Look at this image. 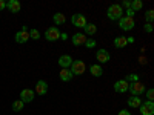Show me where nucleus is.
I'll use <instances>...</instances> for the list:
<instances>
[{"label":"nucleus","mask_w":154,"mask_h":115,"mask_svg":"<svg viewBox=\"0 0 154 115\" xmlns=\"http://www.w3.org/2000/svg\"><path fill=\"white\" fill-rule=\"evenodd\" d=\"M45 38H46L48 42H57L59 38H60V31H59V28H56V26L48 28L46 32H45Z\"/></svg>","instance_id":"20e7f679"},{"label":"nucleus","mask_w":154,"mask_h":115,"mask_svg":"<svg viewBox=\"0 0 154 115\" xmlns=\"http://www.w3.org/2000/svg\"><path fill=\"white\" fill-rule=\"evenodd\" d=\"M89 72H91L94 77H102V74H103V69H102L100 65H93V66H89Z\"/></svg>","instance_id":"aec40b11"},{"label":"nucleus","mask_w":154,"mask_h":115,"mask_svg":"<svg viewBox=\"0 0 154 115\" xmlns=\"http://www.w3.org/2000/svg\"><path fill=\"white\" fill-rule=\"evenodd\" d=\"M20 100L23 103H31L34 100V91H31V89H23L20 92Z\"/></svg>","instance_id":"9b49d317"},{"label":"nucleus","mask_w":154,"mask_h":115,"mask_svg":"<svg viewBox=\"0 0 154 115\" xmlns=\"http://www.w3.org/2000/svg\"><path fill=\"white\" fill-rule=\"evenodd\" d=\"M128 91L131 92L133 97H140V95L145 92V84H143V83H140V81L130 83V86H128Z\"/></svg>","instance_id":"7ed1b4c3"},{"label":"nucleus","mask_w":154,"mask_h":115,"mask_svg":"<svg viewBox=\"0 0 154 115\" xmlns=\"http://www.w3.org/2000/svg\"><path fill=\"white\" fill-rule=\"evenodd\" d=\"M139 60H140V63H142V65H146V58H143V57H140Z\"/></svg>","instance_id":"c9c22d12"},{"label":"nucleus","mask_w":154,"mask_h":115,"mask_svg":"<svg viewBox=\"0 0 154 115\" xmlns=\"http://www.w3.org/2000/svg\"><path fill=\"white\" fill-rule=\"evenodd\" d=\"M119 115H131V112H130V111H126V109H120Z\"/></svg>","instance_id":"7c9ffc66"},{"label":"nucleus","mask_w":154,"mask_h":115,"mask_svg":"<svg viewBox=\"0 0 154 115\" xmlns=\"http://www.w3.org/2000/svg\"><path fill=\"white\" fill-rule=\"evenodd\" d=\"M145 19H146V22H148V23H151V22H152V19H154V11H152V9H149V11H146V12H145Z\"/></svg>","instance_id":"a878e982"},{"label":"nucleus","mask_w":154,"mask_h":115,"mask_svg":"<svg viewBox=\"0 0 154 115\" xmlns=\"http://www.w3.org/2000/svg\"><path fill=\"white\" fill-rule=\"evenodd\" d=\"M139 109H140V114L142 115H154V103L152 101H145V103H142L139 106Z\"/></svg>","instance_id":"423d86ee"},{"label":"nucleus","mask_w":154,"mask_h":115,"mask_svg":"<svg viewBox=\"0 0 154 115\" xmlns=\"http://www.w3.org/2000/svg\"><path fill=\"white\" fill-rule=\"evenodd\" d=\"M126 45H128V42H126V37L120 35V37H116V38H114V46L117 48V49H123Z\"/></svg>","instance_id":"f3484780"},{"label":"nucleus","mask_w":154,"mask_h":115,"mask_svg":"<svg viewBox=\"0 0 154 115\" xmlns=\"http://www.w3.org/2000/svg\"><path fill=\"white\" fill-rule=\"evenodd\" d=\"M140 105H142V98H140V97L128 98V106H130V108H139Z\"/></svg>","instance_id":"6ab92c4d"},{"label":"nucleus","mask_w":154,"mask_h":115,"mask_svg":"<svg viewBox=\"0 0 154 115\" xmlns=\"http://www.w3.org/2000/svg\"><path fill=\"white\" fill-rule=\"evenodd\" d=\"M96 58H97V61H100V63H108L109 58H111V55H109V52H108L106 49H97Z\"/></svg>","instance_id":"9d476101"},{"label":"nucleus","mask_w":154,"mask_h":115,"mask_svg":"<svg viewBox=\"0 0 154 115\" xmlns=\"http://www.w3.org/2000/svg\"><path fill=\"white\" fill-rule=\"evenodd\" d=\"M85 46L86 48H96V40H93V38H86Z\"/></svg>","instance_id":"bb28decb"},{"label":"nucleus","mask_w":154,"mask_h":115,"mask_svg":"<svg viewBox=\"0 0 154 115\" xmlns=\"http://www.w3.org/2000/svg\"><path fill=\"white\" fill-rule=\"evenodd\" d=\"M6 8L11 12H19L22 9V5H20L19 0H9V3H6Z\"/></svg>","instance_id":"2eb2a0df"},{"label":"nucleus","mask_w":154,"mask_h":115,"mask_svg":"<svg viewBox=\"0 0 154 115\" xmlns=\"http://www.w3.org/2000/svg\"><path fill=\"white\" fill-rule=\"evenodd\" d=\"M71 22H72V25L74 26H77V28H85L86 26V17L83 16V14H74L72 17H71Z\"/></svg>","instance_id":"6e6552de"},{"label":"nucleus","mask_w":154,"mask_h":115,"mask_svg":"<svg viewBox=\"0 0 154 115\" xmlns=\"http://www.w3.org/2000/svg\"><path fill=\"white\" fill-rule=\"evenodd\" d=\"M143 8V3H142V0H133L131 2V9L136 12V11H140Z\"/></svg>","instance_id":"4be33fe9"},{"label":"nucleus","mask_w":154,"mask_h":115,"mask_svg":"<svg viewBox=\"0 0 154 115\" xmlns=\"http://www.w3.org/2000/svg\"><path fill=\"white\" fill-rule=\"evenodd\" d=\"M106 16L109 20H120L123 17V8L120 5H111L106 11Z\"/></svg>","instance_id":"f257e3e1"},{"label":"nucleus","mask_w":154,"mask_h":115,"mask_svg":"<svg viewBox=\"0 0 154 115\" xmlns=\"http://www.w3.org/2000/svg\"><path fill=\"white\" fill-rule=\"evenodd\" d=\"M146 98H148V101H152V98H154V89H148V91H146Z\"/></svg>","instance_id":"cd10ccee"},{"label":"nucleus","mask_w":154,"mask_h":115,"mask_svg":"<svg viewBox=\"0 0 154 115\" xmlns=\"http://www.w3.org/2000/svg\"><path fill=\"white\" fill-rule=\"evenodd\" d=\"M72 61H74V60H72L71 55H68V54L59 57V65L62 66V69H68V68L71 66V63H72Z\"/></svg>","instance_id":"ddd939ff"},{"label":"nucleus","mask_w":154,"mask_h":115,"mask_svg":"<svg viewBox=\"0 0 154 115\" xmlns=\"http://www.w3.org/2000/svg\"><path fill=\"white\" fill-rule=\"evenodd\" d=\"M128 86H130V83H128L125 78L117 80V81L114 83V91L117 92V94H125L128 91Z\"/></svg>","instance_id":"1a4fd4ad"},{"label":"nucleus","mask_w":154,"mask_h":115,"mask_svg":"<svg viewBox=\"0 0 154 115\" xmlns=\"http://www.w3.org/2000/svg\"><path fill=\"white\" fill-rule=\"evenodd\" d=\"M5 8H6V2H5V0H0V11L5 9Z\"/></svg>","instance_id":"2f4dec72"},{"label":"nucleus","mask_w":154,"mask_h":115,"mask_svg":"<svg viewBox=\"0 0 154 115\" xmlns=\"http://www.w3.org/2000/svg\"><path fill=\"white\" fill-rule=\"evenodd\" d=\"M28 32H29V38H32V40H38V38H40V32L37 29H31Z\"/></svg>","instance_id":"393cba45"},{"label":"nucleus","mask_w":154,"mask_h":115,"mask_svg":"<svg viewBox=\"0 0 154 115\" xmlns=\"http://www.w3.org/2000/svg\"><path fill=\"white\" fill-rule=\"evenodd\" d=\"M126 42L128 43H134V37H126Z\"/></svg>","instance_id":"f704fd0d"},{"label":"nucleus","mask_w":154,"mask_h":115,"mask_svg":"<svg viewBox=\"0 0 154 115\" xmlns=\"http://www.w3.org/2000/svg\"><path fill=\"white\" fill-rule=\"evenodd\" d=\"M46 92H48V84H46V81L38 80L37 84H35V94H37V95H45Z\"/></svg>","instance_id":"4468645a"},{"label":"nucleus","mask_w":154,"mask_h":115,"mask_svg":"<svg viewBox=\"0 0 154 115\" xmlns=\"http://www.w3.org/2000/svg\"><path fill=\"white\" fill-rule=\"evenodd\" d=\"M69 68H71L69 71L72 72V75H82L86 71V65H85V61H82V60H74Z\"/></svg>","instance_id":"f03ea898"},{"label":"nucleus","mask_w":154,"mask_h":115,"mask_svg":"<svg viewBox=\"0 0 154 115\" xmlns=\"http://www.w3.org/2000/svg\"><path fill=\"white\" fill-rule=\"evenodd\" d=\"M71 40H72V45H74V46H82V45H85V42H86V37H85L83 32H77V34L72 35Z\"/></svg>","instance_id":"f8f14e48"},{"label":"nucleus","mask_w":154,"mask_h":115,"mask_svg":"<svg viewBox=\"0 0 154 115\" xmlns=\"http://www.w3.org/2000/svg\"><path fill=\"white\" fill-rule=\"evenodd\" d=\"M60 38L62 40H68V34L66 32H60Z\"/></svg>","instance_id":"473e14b6"},{"label":"nucleus","mask_w":154,"mask_h":115,"mask_svg":"<svg viewBox=\"0 0 154 115\" xmlns=\"http://www.w3.org/2000/svg\"><path fill=\"white\" fill-rule=\"evenodd\" d=\"M134 19H131V17H122L120 20H119V26H120V29H123V31H131L133 28H134Z\"/></svg>","instance_id":"39448f33"},{"label":"nucleus","mask_w":154,"mask_h":115,"mask_svg":"<svg viewBox=\"0 0 154 115\" xmlns=\"http://www.w3.org/2000/svg\"><path fill=\"white\" fill-rule=\"evenodd\" d=\"M23 106H25V103H23L22 100H16L14 103H12V111H14V112H19V111L23 109Z\"/></svg>","instance_id":"5701e85b"},{"label":"nucleus","mask_w":154,"mask_h":115,"mask_svg":"<svg viewBox=\"0 0 154 115\" xmlns=\"http://www.w3.org/2000/svg\"><path fill=\"white\" fill-rule=\"evenodd\" d=\"M83 31H85L86 35H96V32H97V26H96L94 23H86V26L83 28Z\"/></svg>","instance_id":"a211bd4d"},{"label":"nucleus","mask_w":154,"mask_h":115,"mask_svg":"<svg viewBox=\"0 0 154 115\" xmlns=\"http://www.w3.org/2000/svg\"><path fill=\"white\" fill-rule=\"evenodd\" d=\"M143 28H145V31H146V32H152V25H151V23H146Z\"/></svg>","instance_id":"c756f323"},{"label":"nucleus","mask_w":154,"mask_h":115,"mask_svg":"<svg viewBox=\"0 0 154 115\" xmlns=\"http://www.w3.org/2000/svg\"><path fill=\"white\" fill-rule=\"evenodd\" d=\"M53 20H54V23H56V25H65L66 17L63 16L62 12H56V14L53 16Z\"/></svg>","instance_id":"412c9836"},{"label":"nucleus","mask_w":154,"mask_h":115,"mask_svg":"<svg viewBox=\"0 0 154 115\" xmlns=\"http://www.w3.org/2000/svg\"><path fill=\"white\" fill-rule=\"evenodd\" d=\"M122 5H123L125 8H131V2H130V0H125V2H123Z\"/></svg>","instance_id":"72a5a7b5"},{"label":"nucleus","mask_w":154,"mask_h":115,"mask_svg":"<svg viewBox=\"0 0 154 115\" xmlns=\"http://www.w3.org/2000/svg\"><path fill=\"white\" fill-rule=\"evenodd\" d=\"M125 80L130 81V83H136V81H139V75L137 74H128Z\"/></svg>","instance_id":"b1692460"},{"label":"nucleus","mask_w":154,"mask_h":115,"mask_svg":"<svg viewBox=\"0 0 154 115\" xmlns=\"http://www.w3.org/2000/svg\"><path fill=\"white\" fill-rule=\"evenodd\" d=\"M59 77H60V80L62 81H71V78H72V72L69 71V69H62L60 72H59Z\"/></svg>","instance_id":"dca6fc26"},{"label":"nucleus","mask_w":154,"mask_h":115,"mask_svg":"<svg viewBox=\"0 0 154 115\" xmlns=\"http://www.w3.org/2000/svg\"><path fill=\"white\" fill-rule=\"evenodd\" d=\"M125 14H126L125 17H131V19H133V17H134V14H136V12H134V11H133L131 8H128V9L125 11Z\"/></svg>","instance_id":"c85d7f7f"},{"label":"nucleus","mask_w":154,"mask_h":115,"mask_svg":"<svg viewBox=\"0 0 154 115\" xmlns=\"http://www.w3.org/2000/svg\"><path fill=\"white\" fill-rule=\"evenodd\" d=\"M29 40V32H28V26H22V31H19L16 34V42L17 43H26Z\"/></svg>","instance_id":"0eeeda50"}]
</instances>
